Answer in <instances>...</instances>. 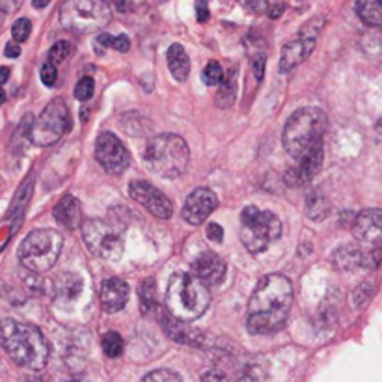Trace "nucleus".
I'll list each match as a JSON object with an SVG mask.
<instances>
[{
  "mask_svg": "<svg viewBox=\"0 0 382 382\" xmlns=\"http://www.w3.org/2000/svg\"><path fill=\"white\" fill-rule=\"evenodd\" d=\"M32 189H34V179L28 178L25 183L21 185L19 192L16 194V199H13V205H11L10 216L13 219L11 222V233H16L17 229L21 228V222H23V216H25V211L28 207V202L32 198Z\"/></svg>",
  "mask_w": 382,
  "mask_h": 382,
  "instance_id": "5701e85b",
  "label": "nucleus"
},
{
  "mask_svg": "<svg viewBox=\"0 0 382 382\" xmlns=\"http://www.w3.org/2000/svg\"><path fill=\"white\" fill-rule=\"evenodd\" d=\"M326 129H328V117L321 108H299L296 112L291 114L284 127L282 134L284 149L289 157L301 161L311 149L323 146Z\"/></svg>",
  "mask_w": 382,
  "mask_h": 382,
  "instance_id": "7ed1b4c3",
  "label": "nucleus"
},
{
  "mask_svg": "<svg viewBox=\"0 0 382 382\" xmlns=\"http://www.w3.org/2000/svg\"><path fill=\"white\" fill-rule=\"evenodd\" d=\"M71 129V114L66 101L57 97L41 110L40 117L34 123L30 140L36 146H52Z\"/></svg>",
  "mask_w": 382,
  "mask_h": 382,
  "instance_id": "1a4fd4ad",
  "label": "nucleus"
},
{
  "mask_svg": "<svg viewBox=\"0 0 382 382\" xmlns=\"http://www.w3.org/2000/svg\"><path fill=\"white\" fill-rule=\"evenodd\" d=\"M64 237L57 229H34L19 246L21 263L30 272H47L60 257Z\"/></svg>",
  "mask_w": 382,
  "mask_h": 382,
  "instance_id": "423d86ee",
  "label": "nucleus"
},
{
  "mask_svg": "<svg viewBox=\"0 0 382 382\" xmlns=\"http://www.w3.org/2000/svg\"><path fill=\"white\" fill-rule=\"evenodd\" d=\"M69 54H71V43L69 41H58L49 51V62L57 66V64H62V62L66 60Z\"/></svg>",
  "mask_w": 382,
  "mask_h": 382,
  "instance_id": "473e14b6",
  "label": "nucleus"
},
{
  "mask_svg": "<svg viewBox=\"0 0 382 382\" xmlns=\"http://www.w3.org/2000/svg\"><path fill=\"white\" fill-rule=\"evenodd\" d=\"M96 158L97 163L112 175H120V173L125 172L129 168V163H131L127 148L123 146V142L116 134L108 133V131L97 137Z\"/></svg>",
  "mask_w": 382,
  "mask_h": 382,
  "instance_id": "f8f14e48",
  "label": "nucleus"
},
{
  "mask_svg": "<svg viewBox=\"0 0 382 382\" xmlns=\"http://www.w3.org/2000/svg\"><path fill=\"white\" fill-rule=\"evenodd\" d=\"M82 239L86 248L97 257L107 261H117L123 254V237L105 220L92 219L82 224Z\"/></svg>",
  "mask_w": 382,
  "mask_h": 382,
  "instance_id": "9d476101",
  "label": "nucleus"
},
{
  "mask_svg": "<svg viewBox=\"0 0 382 382\" xmlns=\"http://www.w3.org/2000/svg\"><path fill=\"white\" fill-rule=\"evenodd\" d=\"M194 276H198L205 286H219L226 276V261L214 252H202L192 263Z\"/></svg>",
  "mask_w": 382,
  "mask_h": 382,
  "instance_id": "f3484780",
  "label": "nucleus"
},
{
  "mask_svg": "<svg viewBox=\"0 0 382 382\" xmlns=\"http://www.w3.org/2000/svg\"><path fill=\"white\" fill-rule=\"evenodd\" d=\"M30 30H32L30 21L17 19L16 23H13V26H11V36H13V40H16L17 43H23V41L28 40V36H30Z\"/></svg>",
  "mask_w": 382,
  "mask_h": 382,
  "instance_id": "f704fd0d",
  "label": "nucleus"
},
{
  "mask_svg": "<svg viewBox=\"0 0 382 382\" xmlns=\"http://www.w3.org/2000/svg\"><path fill=\"white\" fill-rule=\"evenodd\" d=\"M93 90H96V82H93L92 76H84V79L76 82L75 97L79 101H88L93 96Z\"/></svg>",
  "mask_w": 382,
  "mask_h": 382,
  "instance_id": "72a5a7b5",
  "label": "nucleus"
},
{
  "mask_svg": "<svg viewBox=\"0 0 382 382\" xmlns=\"http://www.w3.org/2000/svg\"><path fill=\"white\" fill-rule=\"evenodd\" d=\"M189 146L179 134H157L146 146L144 161L153 173L161 178L175 179L183 175L189 166Z\"/></svg>",
  "mask_w": 382,
  "mask_h": 382,
  "instance_id": "39448f33",
  "label": "nucleus"
},
{
  "mask_svg": "<svg viewBox=\"0 0 382 382\" xmlns=\"http://www.w3.org/2000/svg\"><path fill=\"white\" fill-rule=\"evenodd\" d=\"M373 293H375V286H373V282H364L357 289L352 291L351 295V304L354 310H362L369 304V301L373 299Z\"/></svg>",
  "mask_w": 382,
  "mask_h": 382,
  "instance_id": "c85d7f7f",
  "label": "nucleus"
},
{
  "mask_svg": "<svg viewBox=\"0 0 382 382\" xmlns=\"http://www.w3.org/2000/svg\"><path fill=\"white\" fill-rule=\"evenodd\" d=\"M354 8L367 26L382 25V2H358Z\"/></svg>",
  "mask_w": 382,
  "mask_h": 382,
  "instance_id": "bb28decb",
  "label": "nucleus"
},
{
  "mask_svg": "<svg viewBox=\"0 0 382 382\" xmlns=\"http://www.w3.org/2000/svg\"><path fill=\"white\" fill-rule=\"evenodd\" d=\"M52 214H54V219H57L64 228L67 229L79 228L82 220L81 202H79L73 194H66V196H62L60 202L54 205Z\"/></svg>",
  "mask_w": 382,
  "mask_h": 382,
  "instance_id": "412c9836",
  "label": "nucleus"
},
{
  "mask_svg": "<svg viewBox=\"0 0 382 382\" xmlns=\"http://www.w3.org/2000/svg\"><path fill=\"white\" fill-rule=\"evenodd\" d=\"M239 382H254V378L248 377V375H245V377H241Z\"/></svg>",
  "mask_w": 382,
  "mask_h": 382,
  "instance_id": "49530a36",
  "label": "nucleus"
},
{
  "mask_svg": "<svg viewBox=\"0 0 382 382\" xmlns=\"http://www.w3.org/2000/svg\"><path fill=\"white\" fill-rule=\"evenodd\" d=\"M293 304V286L287 276H263L248 302V330L257 336L274 334L286 325Z\"/></svg>",
  "mask_w": 382,
  "mask_h": 382,
  "instance_id": "f257e3e1",
  "label": "nucleus"
},
{
  "mask_svg": "<svg viewBox=\"0 0 382 382\" xmlns=\"http://www.w3.org/2000/svg\"><path fill=\"white\" fill-rule=\"evenodd\" d=\"M330 213V202L326 198L325 194H321L319 190L311 192L306 199V214L310 216L311 220H325Z\"/></svg>",
  "mask_w": 382,
  "mask_h": 382,
  "instance_id": "393cba45",
  "label": "nucleus"
},
{
  "mask_svg": "<svg viewBox=\"0 0 382 382\" xmlns=\"http://www.w3.org/2000/svg\"><path fill=\"white\" fill-rule=\"evenodd\" d=\"M323 157H325L323 146L311 149L304 158L299 161V164H296L295 168L287 170L286 173L287 183H289L291 187H302L304 183H308V181L321 170Z\"/></svg>",
  "mask_w": 382,
  "mask_h": 382,
  "instance_id": "a211bd4d",
  "label": "nucleus"
},
{
  "mask_svg": "<svg viewBox=\"0 0 382 382\" xmlns=\"http://www.w3.org/2000/svg\"><path fill=\"white\" fill-rule=\"evenodd\" d=\"M47 4H49V2H43V0H41V2H34L36 8H43V6H47Z\"/></svg>",
  "mask_w": 382,
  "mask_h": 382,
  "instance_id": "09e8293b",
  "label": "nucleus"
},
{
  "mask_svg": "<svg viewBox=\"0 0 382 382\" xmlns=\"http://www.w3.org/2000/svg\"><path fill=\"white\" fill-rule=\"evenodd\" d=\"M158 323L163 325L164 332L168 334L172 340L179 343H185V345H202V332L192 330L189 326H185L183 321H179L175 317H172L170 313H164V311H158Z\"/></svg>",
  "mask_w": 382,
  "mask_h": 382,
  "instance_id": "aec40b11",
  "label": "nucleus"
},
{
  "mask_svg": "<svg viewBox=\"0 0 382 382\" xmlns=\"http://www.w3.org/2000/svg\"><path fill=\"white\" fill-rule=\"evenodd\" d=\"M8 73H10V69H8V67H2V69H0V75H2V84L8 81Z\"/></svg>",
  "mask_w": 382,
  "mask_h": 382,
  "instance_id": "a18cd8bd",
  "label": "nucleus"
},
{
  "mask_svg": "<svg viewBox=\"0 0 382 382\" xmlns=\"http://www.w3.org/2000/svg\"><path fill=\"white\" fill-rule=\"evenodd\" d=\"M54 291H57L58 301L73 302L81 296L82 280L75 274L62 272L60 276H57V280H54Z\"/></svg>",
  "mask_w": 382,
  "mask_h": 382,
  "instance_id": "b1692460",
  "label": "nucleus"
},
{
  "mask_svg": "<svg viewBox=\"0 0 382 382\" xmlns=\"http://www.w3.org/2000/svg\"><path fill=\"white\" fill-rule=\"evenodd\" d=\"M284 11H286V4L284 2H267L265 16H269L270 19H278Z\"/></svg>",
  "mask_w": 382,
  "mask_h": 382,
  "instance_id": "ea45409f",
  "label": "nucleus"
},
{
  "mask_svg": "<svg viewBox=\"0 0 382 382\" xmlns=\"http://www.w3.org/2000/svg\"><path fill=\"white\" fill-rule=\"evenodd\" d=\"M382 250L381 248H362L357 245H343L332 254V263L340 270H373L381 265Z\"/></svg>",
  "mask_w": 382,
  "mask_h": 382,
  "instance_id": "ddd939ff",
  "label": "nucleus"
},
{
  "mask_svg": "<svg viewBox=\"0 0 382 382\" xmlns=\"http://www.w3.org/2000/svg\"><path fill=\"white\" fill-rule=\"evenodd\" d=\"M219 199L211 189L199 187L189 194L183 205V219L192 226H198L209 219V214L216 209Z\"/></svg>",
  "mask_w": 382,
  "mask_h": 382,
  "instance_id": "dca6fc26",
  "label": "nucleus"
},
{
  "mask_svg": "<svg viewBox=\"0 0 382 382\" xmlns=\"http://www.w3.org/2000/svg\"><path fill=\"white\" fill-rule=\"evenodd\" d=\"M26 382H40V381H37V378H28Z\"/></svg>",
  "mask_w": 382,
  "mask_h": 382,
  "instance_id": "8fccbe9b",
  "label": "nucleus"
},
{
  "mask_svg": "<svg viewBox=\"0 0 382 382\" xmlns=\"http://www.w3.org/2000/svg\"><path fill=\"white\" fill-rule=\"evenodd\" d=\"M103 352L108 358H120L123 352V340L117 332H107L101 340Z\"/></svg>",
  "mask_w": 382,
  "mask_h": 382,
  "instance_id": "c756f323",
  "label": "nucleus"
},
{
  "mask_svg": "<svg viewBox=\"0 0 382 382\" xmlns=\"http://www.w3.org/2000/svg\"><path fill=\"white\" fill-rule=\"evenodd\" d=\"M252 71H254L257 81L263 79V75H265V54H257V57L252 60Z\"/></svg>",
  "mask_w": 382,
  "mask_h": 382,
  "instance_id": "a19ab883",
  "label": "nucleus"
},
{
  "mask_svg": "<svg viewBox=\"0 0 382 382\" xmlns=\"http://www.w3.org/2000/svg\"><path fill=\"white\" fill-rule=\"evenodd\" d=\"M282 222L274 213L246 207L241 213V241L252 254H260L280 239Z\"/></svg>",
  "mask_w": 382,
  "mask_h": 382,
  "instance_id": "0eeeda50",
  "label": "nucleus"
},
{
  "mask_svg": "<svg viewBox=\"0 0 382 382\" xmlns=\"http://www.w3.org/2000/svg\"><path fill=\"white\" fill-rule=\"evenodd\" d=\"M57 66L51 64V62H45L43 67H41V82L45 84V86H54V82H57Z\"/></svg>",
  "mask_w": 382,
  "mask_h": 382,
  "instance_id": "e433bc0d",
  "label": "nucleus"
},
{
  "mask_svg": "<svg viewBox=\"0 0 382 382\" xmlns=\"http://www.w3.org/2000/svg\"><path fill=\"white\" fill-rule=\"evenodd\" d=\"M138 295H140V308H142L144 313H149V311L155 310V306H157V286H155L153 278H146L140 284Z\"/></svg>",
  "mask_w": 382,
  "mask_h": 382,
  "instance_id": "cd10ccee",
  "label": "nucleus"
},
{
  "mask_svg": "<svg viewBox=\"0 0 382 382\" xmlns=\"http://www.w3.org/2000/svg\"><path fill=\"white\" fill-rule=\"evenodd\" d=\"M97 41L101 43V45L105 47H112V49H116V51L120 52H127L129 49H131V40H129L127 36H110V34H99L97 36Z\"/></svg>",
  "mask_w": 382,
  "mask_h": 382,
  "instance_id": "2f4dec72",
  "label": "nucleus"
},
{
  "mask_svg": "<svg viewBox=\"0 0 382 382\" xmlns=\"http://www.w3.org/2000/svg\"><path fill=\"white\" fill-rule=\"evenodd\" d=\"M142 382H183L178 373L170 371V369H157V371L148 373L142 378Z\"/></svg>",
  "mask_w": 382,
  "mask_h": 382,
  "instance_id": "c9c22d12",
  "label": "nucleus"
},
{
  "mask_svg": "<svg viewBox=\"0 0 382 382\" xmlns=\"http://www.w3.org/2000/svg\"><path fill=\"white\" fill-rule=\"evenodd\" d=\"M129 194L134 202L142 205L144 209H148L153 216L161 220L172 219L173 204L166 194H163L155 185L144 181V179H134L133 183L129 185Z\"/></svg>",
  "mask_w": 382,
  "mask_h": 382,
  "instance_id": "4468645a",
  "label": "nucleus"
},
{
  "mask_svg": "<svg viewBox=\"0 0 382 382\" xmlns=\"http://www.w3.org/2000/svg\"><path fill=\"white\" fill-rule=\"evenodd\" d=\"M101 308L107 313H117L125 308L129 301V286L120 278H108L101 284L99 289Z\"/></svg>",
  "mask_w": 382,
  "mask_h": 382,
  "instance_id": "6ab92c4d",
  "label": "nucleus"
},
{
  "mask_svg": "<svg viewBox=\"0 0 382 382\" xmlns=\"http://www.w3.org/2000/svg\"><path fill=\"white\" fill-rule=\"evenodd\" d=\"M2 347L17 366L40 371L49 362V343L40 328L26 323L4 319L2 321Z\"/></svg>",
  "mask_w": 382,
  "mask_h": 382,
  "instance_id": "f03ea898",
  "label": "nucleus"
},
{
  "mask_svg": "<svg viewBox=\"0 0 382 382\" xmlns=\"http://www.w3.org/2000/svg\"><path fill=\"white\" fill-rule=\"evenodd\" d=\"M377 133H378V137H382V120L377 123Z\"/></svg>",
  "mask_w": 382,
  "mask_h": 382,
  "instance_id": "de8ad7c7",
  "label": "nucleus"
},
{
  "mask_svg": "<svg viewBox=\"0 0 382 382\" xmlns=\"http://www.w3.org/2000/svg\"><path fill=\"white\" fill-rule=\"evenodd\" d=\"M166 60H168V67L170 71H172L173 79L179 82L187 81V76H189L190 73V60L187 51L183 49V45H179V43L170 45L168 52H166Z\"/></svg>",
  "mask_w": 382,
  "mask_h": 382,
  "instance_id": "4be33fe9",
  "label": "nucleus"
},
{
  "mask_svg": "<svg viewBox=\"0 0 382 382\" xmlns=\"http://www.w3.org/2000/svg\"><path fill=\"white\" fill-rule=\"evenodd\" d=\"M4 54L8 58H17L21 54V47L17 43H8L4 49Z\"/></svg>",
  "mask_w": 382,
  "mask_h": 382,
  "instance_id": "37998d69",
  "label": "nucleus"
},
{
  "mask_svg": "<svg viewBox=\"0 0 382 382\" xmlns=\"http://www.w3.org/2000/svg\"><path fill=\"white\" fill-rule=\"evenodd\" d=\"M164 304L170 316L179 321H194L204 316L209 308V287L198 276L189 272H175L166 287Z\"/></svg>",
  "mask_w": 382,
  "mask_h": 382,
  "instance_id": "20e7f679",
  "label": "nucleus"
},
{
  "mask_svg": "<svg viewBox=\"0 0 382 382\" xmlns=\"http://www.w3.org/2000/svg\"><path fill=\"white\" fill-rule=\"evenodd\" d=\"M352 235L369 248H382V209H364L354 219Z\"/></svg>",
  "mask_w": 382,
  "mask_h": 382,
  "instance_id": "2eb2a0df",
  "label": "nucleus"
},
{
  "mask_svg": "<svg viewBox=\"0 0 382 382\" xmlns=\"http://www.w3.org/2000/svg\"><path fill=\"white\" fill-rule=\"evenodd\" d=\"M235 97H237V79H235V69H231L224 76L222 84H220V90L216 92L214 103L220 108H229L235 103Z\"/></svg>",
  "mask_w": 382,
  "mask_h": 382,
  "instance_id": "a878e982",
  "label": "nucleus"
},
{
  "mask_svg": "<svg viewBox=\"0 0 382 382\" xmlns=\"http://www.w3.org/2000/svg\"><path fill=\"white\" fill-rule=\"evenodd\" d=\"M224 69L220 66L216 60H211L207 66L204 67V71H202V79L207 86H216V84H222L224 81Z\"/></svg>",
  "mask_w": 382,
  "mask_h": 382,
  "instance_id": "7c9ffc66",
  "label": "nucleus"
},
{
  "mask_svg": "<svg viewBox=\"0 0 382 382\" xmlns=\"http://www.w3.org/2000/svg\"><path fill=\"white\" fill-rule=\"evenodd\" d=\"M326 25V21L323 17L311 19L306 26H302L301 36L291 40L289 43L284 45L280 57V71L289 73L293 71L296 66H301L306 58L310 57L313 49H316L317 36L321 34L323 26Z\"/></svg>",
  "mask_w": 382,
  "mask_h": 382,
  "instance_id": "9b49d317",
  "label": "nucleus"
},
{
  "mask_svg": "<svg viewBox=\"0 0 382 382\" xmlns=\"http://www.w3.org/2000/svg\"><path fill=\"white\" fill-rule=\"evenodd\" d=\"M196 10H198V21L199 23H205V21L209 19V8L204 4V2H198L196 4Z\"/></svg>",
  "mask_w": 382,
  "mask_h": 382,
  "instance_id": "79ce46f5",
  "label": "nucleus"
},
{
  "mask_svg": "<svg viewBox=\"0 0 382 382\" xmlns=\"http://www.w3.org/2000/svg\"><path fill=\"white\" fill-rule=\"evenodd\" d=\"M205 233H207V237H209L213 243H222V239H224V229H222L220 224H216V222H209Z\"/></svg>",
  "mask_w": 382,
  "mask_h": 382,
  "instance_id": "58836bf2",
  "label": "nucleus"
},
{
  "mask_svg": "<svg viewBox=\"0 0 382 382\" xmlns=\"http://www.w3.org/2000/svg\"><path fill=\"white\" fill-rule=\"evenodd\" d=\"M112 10L101 0H69L60 8V23L66 30L76 34L99 32L110 23Z\"/></svg>",
  "mask_w": 382,
  "mask_h": 382,
  "instance_id": "6e6552de",
  "label": "nucleus"
},
{
  "mask_svg": "<svg viewBox=\"0 0 382 382\" xmlns=\"http://www.w3.org/2000/svg\"><path fill=\"white\" fill-rule=\"evenodd\" d=\"M202 382H228V377H226L224 371H220V369H205L202 373Z\"/></svg>",
  "mask_w": 382,
  "mask_h": 382,
  "instance_id": "4c0bfd02",
  "label": "nucleus"
},
{
  "mask_svg": "<svg viewBox=\"0 0 382 382\" xmlns=\"http://www.w3.org/2000/svg\"><path fill=\"white\" fill-rule=\"evenodd\" d=\"M381 250H382V248H381Z\"/></svg>",
  "mask_w": 382,
  "mask_h": 382,
  "instance_id": "3c124183",
  "label": "nucleus"
},
{
  "mask_svg": "<svg viewBox=\"0 0 382 382\" xmlns=\"http://www.w3.org/2000/svg\"><path fill=\"white\" fill-rule=\"evenodd\" d=\"M60 382H88V381L84 377H81V375H71V377H66Z\"/></svg>",
  "mask_w": 382,
  "mask_h": 382,
  "instance_id": "c03bdc74",
  "label": "nucleus"
}]
</instances>
